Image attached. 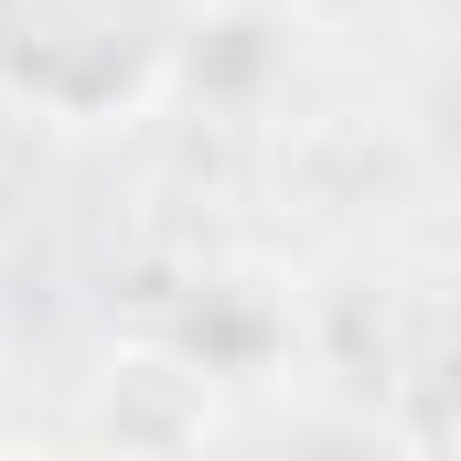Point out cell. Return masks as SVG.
I'll list each match as a JSON object with an SVG mask.
<instances>
[{"instance_id":"obj_2","label":"cell","mask_w":461,"mask_h":461,"mask_svg":"<svg viewBox=\"0 0 461 461\" xmlns=\"http://www.w3.org/2000/svg\"><path fill=\"white\" fill-rule=\"evenodd\" d=\"M0 461H32V451H0Z\"/></svg>"},{"instance_id":"obj_1","label":"cell","mask_w":461,"mask_h":461,"mask_svg":"<svg viewBox=\"0 0 461 461\" xmlns=\"http://www.w3.org/2000/svg\"><path fill=\"white\" fill-rule=\"evenodd\" d=\"M204 0H0V108L43 129H129L161 108Z\"/></svg>"}]
</instances>
